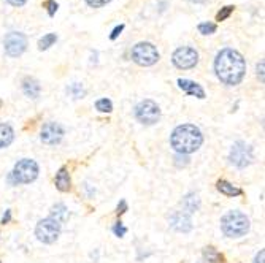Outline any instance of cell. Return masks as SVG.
Instances as JSON below:
<instances>
[{
    "instance_id": "cell-1",
    "label": "cell",
    "mask_w": 265,
    "mask_h": 263,
    "mask_svg": "<svg viewBox=\"0 0 265 263\" xmlns=\"http://www.w3.org/2000/svg\"><path fill=\"white\" fill-rule=\"evenodd\" d=\"M215 72L219 81L227 86L240 84L246 73V60L237 49L226 48L215 59Z\"/></svg>"
},
{
    "instance_id": "cell-2",
    "label": "cell",
    "mask_w": 265,
    "mask_h": 263,
    "mask_svg": "<svg viewBox=\"0 0 265 263\" xmlns=\"http://www.w3.org/2000/svg\"><path fill=\"white\" fill-rule=\"evenodd\" d=\"M203 143V135L197 126L192 124H183L178 126L170 136V144L178 154H192L202 146Z\"/></svg>"
},
{
    "instance_id": "cell-3",
    "label": "cell",
    "mask_w": 265,
    "mask_h": 263,
    "mask_svg": "<svg viewBox=\"0 0 265 263\" xmlns=\"http://www.w3.org/2000/svg\"><path fill=\"white\" fill-rule=\"evenodd\" d=\"M250 219L242 211H229L221 219V230L229 238H242L250 232Z\"/></svg>"
},
{
    "instance_id": "cell-4",
    "label": "cell",
    "mask_w": 265,
    "mask_h": 263,
    "mask_svg": "<svg viewBox=\"0 0 265 263\" xmlns=\"http://www.w3.org/2000/svg\"><path fill=\"white\" fill-rule=\"evenodd\" d=\"M38 176V165L35 160L22 159L14 165V168L10 174V181L14 184H29L35 181Z\"/></svg>"
},
{
    "instance_id": "cell-5",
    "label": "cell",
    "mask_w": 265,
    "mask_h": 263,
    "mask_svg": "<svg viewBox=\"0 0 265 263\" xmlns=\"http://www.w3.org/2000/svg\"><path fill=\"white\" fill-rule=\"evenodd\" d=\"M131 56L135 64H138L141 67H151L159 60V51L152 43L141 41L132 48Z\"/></svg>"
},
{
    "instance_id": "cell-6",
    "label": "cell",
    "mask_w": 265,
    "mask_h": 263,
    "mask_svg": "<svg viewBox=\"0 0 265 263\" xmlns=\"http://www.w3.org/2000/svg\"><path fill=\"white\" fill-rule=\"evenodd\" d=\"M61 235V224L54 221L53 217H46L41 219L35 227V236L38 241L45 243V244H53Z\"/></svg>"
},
{
    "instance_id": "cell-7",
    "label": "cell",
    "mask_w": 265,
    "mask_h": 263,
    "mask_svg": "<svg viewBox=\"0 0 265 263\" xmlns=\"http://www.w3.org/2000/svg\"><path fill=\"white\" fill-rule=\"evenodd\" d=\"M135 118L144 126H152L160 119V108L156 102L143 100L135 107Z\"/></svg>"
},
{
    "instance_id": "cell-8",
    "label": "cell",
    "mask_w": 265,
    "mask_h": 263,
    "mask_svg": "<svg viewBox=\"0 0 265 263\" xmlns=\"http://www.w3.org/2000/svg\"><path fill=\"white\" fill-rule=\"evenodd\" d=\"M229 160L232 165H235L237 168H246V166L251 165L254 160L253 147L248 146L245 141L234 143L232 149H230V154H229Z\"/></svg>"
},
{
    "instance_id": "cell-9",
    "label": "cell",
    "mask_w": 265,
    "mask_h": 263,
    "mask_svg": "<svg viewBox=\"0 0 265 263\" xmlns=\"http://www.w3.org/2000/svg\"><path fill=\"white\" fill-rule=\"evenodd\" d=\"M172 62L179 70L194 68L195 65L199 64V52L195 51L194 48H189V46L178 48L173 52V56H172Z\"/></svg>"
},
{
    "instance_id": "cell-10",
    "label": "cell",
    "mask_w": 265,
    "mask_h": 263,
    "mask_svg": "<svg viewBox=\"0 0 265 263\" xmlns=\"http://www.w3.org/2000/svg\"><path fill=\"white\" fill-rule=\"evenodd\" d=\"M3 46H5V52L8 56L18 57L27 49V38H25V35L21 32H10L5 37Z\"/></svg>"
},
{
    "instance_id": "cell-11",
    "label": "cell",
    "mask_w": 265,
    "mask_h": 263,
    "mask_svg": "<svg viewBox=\"0 0 265 263\" xmlns=\"http://www.w3.org/2000/svg\"><path fill=\"white\" fill-rule=\"evenodd\" d=\"M41 141L46 144H57L61 143V139L64 138V129L62 126H59L57 122H48L43 126L40 133Z\"/></svg>"
},
{
    "instance_id": "cell-12",
    "label": "cell",
    "mask_w": 265,
    "mask_h": 263,
    "mask_svg": "<svg viewBox=\"0 0 265 263\" xmlns=\"http://www.w3.org/2000/svg\"><path fill=\"white\" fill-rule=\"evenodd\" d=\"M170 227L176 232L181 233H187L192 230V221L189 214L186 213H175L172 217H170Z\"/></svg>"
},
{
    "instance_id": "cell-13",
    "label": "cell",
    "mask_w": 265,
    "mask_h": 263,
    "mask_svg": "<svg viewBox=\"0 0 265 263\" xmlns=\"http://www.w3.org/2000/svg\"><path fill=\"white\" fill-rule=\"evenodd\" d=\"M178 86L179 89H183L187 95H192V97H199V99H205V91L203 87L197 83H194L191 80H178Z\"/></svg>"
},
{
    "instance_id": "cell-14",
    "label": "cell",
    "mask_w": 265,
    "mask_h": 263,
    "mask_svg": "<svg viewBox=\"0 0 265 263\" xmlns=\"http://www.w3.org/2000/svg\"><path fill=\"white\" fill-rule=\"evenodd\" d=\"M22 91L29 99H37L40 95L41 87L37 80H33V78H25L22 81Z\"/></svg>"
},
{
    "instance_id": "cell-15",
    "label": "cell",
    "mask_w": 265,
    "mask_h": 263,
    "mask_svg": "<svg viewBox=\"0 0 265 263\" xmlns=\"http://www.w3.org/2000/svg\"><path fill=\"white\" fill-rule=\"evenodd\" d=\"M216 189L221 192V194H224V195H227V197H238V195L243 194L242 189H238L237 186H234L232 182L224 181V179H219V181H218Z\"/></svg>"
},
{
    "instance_id": "cell-16",
    "label": "cell",
    "mask_w": 265,
    "mask_h": 263,
    "mask_svg": "<svg viewBox=\"0 0 265 263\" xmlns=\"http://www.w3.org/2000/svg\"><path fill=\"white\" fill-rule=\"evenodd\" d=\"M70 186H72L70 174H68L67 168H61L56 174V187L61 192H68L70 190Z\"/></svg>"
},
{
    "instance_id": "cell-17",
    "label": "cell",
    "mask_w": 265,
    "mask_h": 263,
    "mask_svg": "<svg viewBox=\"0 0 265 263\" xmlns=\"http://www.w3.org/2000/svg\"><path fill=\"white\" fill-rule=\"evenodd\" d=\"M14 132L8 124H0V149L8 147L13 143Z\"/></svg>"
},
{
    "instance_id": "cell-18",
    "label": "cell",
    "mask_w": 265,
    "mask_h": 263,
    "mask_svg": "<svg viewBox=\"0 0 265 263\" xmlns=\"http://www.w3.org/2000/svg\"><path fill=\"white\" fill-rule=\"evenodd\" d=\"M183 208L186 209L187 213H195L200 208V198L197 194H187L183 198Z\"/></svg>"
},
{
    "instance_id": "cell-19",
    "label": "cell",
    "mask_w": 265,
    "mask_h": 263,
    "mask_svg": "<svg viewBox=\"0 0 265 263\" xmlns=\"http://www.w3.org/2000/svg\"><path fill=\"white\" fill-rule=\"evenodd\" d=\"M203 257L208 263H222V260H224L215 248H207V249H205L203 251Z\"/></svg>"
},
{
    "instance_id": "cell-20",
    "label": "cell",
    "mask_w": 265,
    "mask_h": 263,
    "mask_svg": "<svg viewBox=\"0 0 265 263\" xmlns=\"http://www.w3.org/2000/svg\"><path fill=\"white\" fill-rule=\"evenodd\" d=\"M53 219L54 221H57L59 224H61L62 221H67V217H68V211H67V208L65 205L62 203H57L56 206H53Z\"/></svg>"
},
{
    "instance_id": "cell-21",
    "label": "cell",
    "mask_w": 265,
    "mask_h": 263,
    "mask_svg": "<svg viewBox=\"0 0 265 263\" xmlns=\"http://www.w3.org/2000/svg\"><path fill=\"white\" fill-rule=\"evenodd\" d=\"M56 41H57V35L56 33H48V35H45V37L38 41V49L40 51H45V49L53 46Z\"/></svg>"
},
{
    "instance_id": "cell-22",
    "label": "cell",
    "mask_w": 265,
    "mask_h": 263,
    "mask_svg": "<svg viewBox=\"0 0 265 263\" xmlns=\"http://www.w3.org/2000/svg\"><path fill=\"white\" fill-rule=\"evenodd\" d=\"M67 92L70 94V95H73V99H83V95L86 94L84 87H83L80 83H73V84L67 89Z\"/></svg>"
},
{
    "instance_id": "cell-23",
    "label": "cell",
    "mask_w": 265,
    "mask_h": 263,
    "mask_svg": "<svg viewBox=\"0 0 265 263\" xmlns=\"http://www.w3.org/2000/svg\"><path fill=\"white\" fill-rule=\"evenodd\" d=\"M96 108L100 111V113H111L113 111V103L108 99H100L96 102Z\"/></svg>"
},
{
    "instance_id": "cell-24",
    "label": "cell",
    "mask_w": 265,
    "mask_h": 263,
    "mask_svg": "<svg viewBox=\"0 0 265 263\" xmlns=\"http://www.w3.org/2000/svg\"><path fill=\"white\" fill-rule=\"evenodd\" d=\"M234 10H235V6H232V5H227V6H224V8H221V11H218V14H216V21H226L227 17L234 13Z\"/></svg>"
},
{
    "instance_id": "cell-25",
    "label": "cell",
    "mask_w": 265,
    "mask_h": 263,
    "mask_svg": "<svg viewBox=\"0 0 265 263\" xmlns=\"http://www.w3.org/2000/svg\"><path fill=\"white\" fill-rule=\"evenodd\" d=\"M216 24H213V22H202L199 24V32L202 35H211V33H215L216 32Z\"/></svg>"
},
{
    "instance_id": "cell-26",
    "label": "cell",
    "mask_w": 265,
    "mask_h": 263,
    "mask_svg": "<svg viewBox=\"0 0 265 263\" xmlns=\"http://www.w3.org/2000/svg\"><path fill=\"white\" fill-rule=\"evenodd\" d=\"M113 233H115L116 236H119V238H123V236L127 233V229H126V227H124L121 222H118V224H115V227H113Z\"/></svg>"
},
{
    "instance_id": "cell-27",
    "label": "cell",
    "mask_w": 265,
    "mask_h": 263,
    "mask_svg": "<svg viewBox=\"0 0 265 263\" xmlns=\"http://www.w3.org/2000/svg\"><path fill=\"white\" fill-rule=\"evenodd\" d=\"M111 0H86V3L92 8H100V6H104L107 3H110Z\"/></svg>"
},
{
    "instance_id": "cell-28",
    "label": "cell",
    "mask_w": 265,
    "mask_h": 263,
    "mask_svg": "<svg viewBox=\"0 0 265 263\" xmlns=\"http://www.w3.org/2000/svg\"><path fill=\"white\" fill-rule=\"evenodd\" d=\"M45 6L48 8V14L49 16H54V13L57 11V3L54 2V0H48V2L45 3Z\"/></svg>"
},
{
    "instance_id": "cell-29",
    "label": "cell",
    "mask_w": 265,
    "mask_h": 263,
    "mask_svg": "<svg viewBox=\"0 0 265 263\" xmlns=\"http://www.w3.org/2000/svg\"><path fill=\"white\" fill-rule=\"evenodd\" d=\"M123 30H124V24H121V25H116V27L113 29V32H111L110 38H111V40H116V38L119 37V33H121Z\"/></svg>"
},
{
    "instance_id": "cell-30",
    "label": "cell",
    "mask_w": 265,
    "mask_h": 263,
    "mask_svg": "<svg viewBox=\"0 0 265 263\" xmlns=\"http://www.w3.org/2000/svg\"><path fill=\"white\" fill-rule=\"evenodd\" d=\"M126 211H127V203H126V201L123 200L121 203L118 205V214H124Z\"/></svg>"
},
{
    "instance_id": "cell-31",
    "label": "cell",
    "mask_w": 265,
    "mask_h": 263,
    "mask_svg": "<svg viewBox=\"0 0 265 263\" xmlns=\"http://www.w3.org/2000/svg\"><path fill=\"white\" fill-rule=\"evenodd\" d=\"M6 2L10 5H13V6H22L25 2H27V0H6Z\"/></svg>"
},
{
    "instance_id": "cell-32",
    "label": "cell",
    "mask_w": 265,
    "mask_h": 263,
    "mask_svg": "<svg viewBox=\"0 0 265 263\" xmlns=\"http://www.w3.org/2000/svg\"><path fill=\"white\" fill-rule=\"evenodd\" d=\"M264 257H265V252L264 251H261L258 256H256V260H254V263H264Z\"/></svg>"
},
{
    "instance_id": "cell-33",
    "label": "cell",
    "mask_w": 265,
    "mask_h": 263,
    "mask_svg": "<svg viewBox=\"0 0 265 263\" xmlns=\"http://www.w3.org/2000/svg\"><path fill=\"white\" fill-rule=\"evenodd\" d=\"M258 76H261V81L264 83V62L258 65Z\"/></svg>"
},
{
    "instance_id": "cell-34",
    "label": "cell",
    "mask_w": 265,
    "mask_h": 263,
    "mask_svg": "<svg viewBox=\"0 0 265 263\" xmlns=\"http://www.w3.org/2000/svg\"><path fill=\"white\" fill-rule=\"evenodd\" d=\"M10 219H11V213L6 211V214H5L3 219H2V224H8V222H10Z\"/></svg>"
},
{
    "instance_id": "cell-35",
    "label": "cell",
    "mask_w": 265,
    "mask_h": 263,
    "mask_svg": "<svg viewBox=\"0 0 265 263\" xmlns=\"http://www.w3.org/2000/svg\"><path fill=\"white\" fill-rule=\"evenodd\" d=\"M191 2H194V3H205L207 0H191Z\"/></svg>"
},
{
    "instance_id": "cell-36",
    "label": "cell",
    "mask_w": 265,
    "mask_h": 263,
    "mask_svg": "<svg viewBox=\"0 0 265 263\" xmlns=\"http://www.w3.org/2000/svg\"><path fill=\"white\" fill-rule=\"evenodd\" d=\"M0 263H2V262H0Z\"/></svg>"
}]
</instances>
